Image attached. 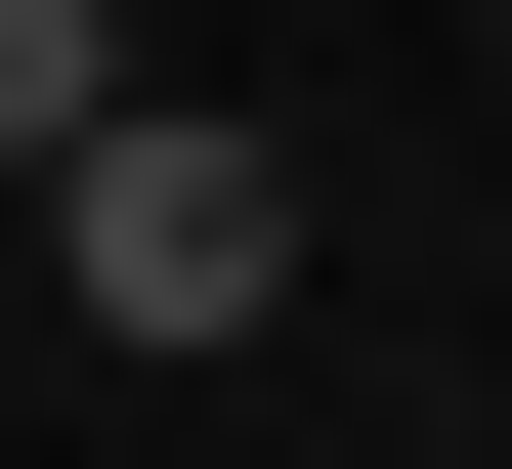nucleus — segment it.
Returning <instances> with one entry per match:
<instances>
[{
  "mask_svg": "<svg viewBox=\"0 0 512 469\" xmlns=\"http://www.w3.org/2000/svg\"><path fill=\"white\" fill-rule=\"evenodd\" d=\"M43 256H86V342H256V299H299V128H171L128 86L86 171H43Z\"/></svg>",
  "mask_w": 512,
  "mask_h": 469,
  "instance_id": "1",
  "label": "nucleus"
},
{
  "mask_svg": "<svg viewBox=\"0 0 512 469\" xmlns=\"http://www.w3.org/2000/svg\"><path fill=\"white\" fill-rule=\"evenodd\" d=\"M128 128V0H0V171H86Z\"/></svg>",
  "mask_w": 512,
  "mask_h": 469,
  "instance_id": "2",
  "label": "nucleus"
}]
</instances>
